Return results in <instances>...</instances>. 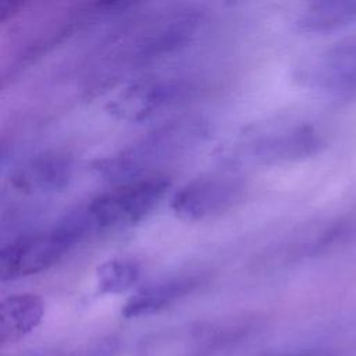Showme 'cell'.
<instances>
[{
	"label": "cell",
	"instance_id": "6da1fadb",
	"mask_svg": "<svg viewBox=\"0 0 356 356\" xmlns=\"http://www.w3.org/2000/svg\"><path fill=\"white\" fill-rule=\"evenodd\" d=\"M209 128L199 118L168 121L138 142L93 163L95 172L108 181L131 182L157 175L152 171L188 152L207 136Z\"/></svg>",
	"mask_w": 356,
	"mask_h": 356
},
{
	"label": "cell",
	"instance_id": "7a4b0ae2",
	"mask_svg": "<svg viewBox=\"0 0 356 356\" xmlns=\"http://www.w3.org/2000/svg\"><path fill=\"white\" fill-rule=\"evenodd\" d=\"M86 235L85 222L74 210L47 231L11 241L0 250V280L13 281L50 268Z\"/></svg>",
	"mask_w": 356,
	"mask_h": 356
},
{
	"label": "cell",
	"instance_id": "3957f363",
	"mask_svg": "<svg viewBox=\"0 0 356 356\" xmlns=\"http://www.w3.org/2000/svg\"><path fill=\"white\" fill-rule=\"evenodd\" d=\"M203 14L193 7H172L139 21L113 46L128 63H143L179 50L196 35Z\"/></svg>",
	"mask_w": 356,
	"mask_h": 356
},
{
	"label": "cell",
	"instance_id": "277c9868",
	"mask_svg": "<svg viewBox=\"0 0 356 356\" xmlns=\"http://www.w3.org/2000/svg\"><path fill=\"white\" fill-rule=\"evenodd\" d=\"M168 188L167 177H146L96 196L83 206V210L93 231L128 228L146 218Z\"/></svg>",
	"mask_w": 356,
	"mask_h": 356
},
{
	"label": "cell",
	"instance_id": "5b68a950",
	"mask_svg": "<svg viewBox=\"0 0 356 356\" xmlns=\"http://www.w3.org/2000/svg\"><path fill=\"white\" fill-rule=\"evenodd\" d=\"M236 145L239 159L275 165L314 156L320 152L323 139L307 122H280L254 127L243 134Z\"/></svg>",
	"mask_w": 356,
	"mask_h": 356
},
{
	"label": "cell",
	"instance_id": "8992f818",
	"mask_svg": "<svg viewBox=\"0 0 356 356\" xmlns=\"http://www.w3.org/2000/svg\"><path fill=\"white\" fill-rule=\"evenodd\" d=\"M245 193V184L234 175H210L182 186L171 200V209L185 221H202L235 207Z\"/></svg>",
	"mask_w": 356,
	"mask_h": 356
},
{
	"label": "cell",
	"instance_id": "52a82bcc",
	"mask_svg": "<svg viewBox=\"0 0 356 356\" xmlns=\"http://www.w3.org/2000/svg\"><path fill=\"white\" fill-rule=\"evenodd\" d=\"M191 90L177 78H143L129 83L107 104V111L117 120L140 122L177 104Z\"/></svg>",
	"mask_w": 356,
	"mask_h": 356
},
{
	"label": "cell",
	"instance_id": "ba28073f",
	"mask_svg": "<svg viewBox=\"0 0 356 356\" xmlns=\"http://www.w3.org/2000/svg\"><path fill=\"white\" fill-rule=\"evenodd\" d=\"M72 174L74 164L68 154L46 152L19 164L13 171L10 184L24 195H53L68 188Z\"/></svg>",
	"mask_w": 356,
	"mask_h": 356
},
{
	"label": "cell",
	"instance_id": "9c48e42d",
	"mask_svg": "<svg viewBox=\"0 0 356 356\" xmlns=\"http://www.w3.org/2000/svg\"><path fill=\"white\" fill-rule=\"evenodd\" d=\"M313 86L337 96H356V40L342 42L328 49L309 70Z\"/></svg>",
	"mask_w": 356,
	"mask_h": 356
},
{
	"label": "cell",
	"instance_id": "30bf717a",
	"mask_svg": "<svg viewBox=\"0 0 356 356\" xmlns=\"http://www.w3.org/2000/svg\"><path fill=\"white\" fill-rule=\"evenodd\" d=\"M200 281L202 278L199 275L188 274L147 285L127 300L121 313L127 318H134L161 312L189 295L197 288Z\"/></svg>",
	"mask_w": 356,
	"mask_h": 356
},
{
	"label": "cell",
	"instance_id": "8fae6325",
	"mask_svg": "<svg viewBox=\"0 0 356 356\" xmlns=\"http://www.w3.org/2000/svg\"><path fill=\"white\" fill-rule=\"evenodd\" d=\"M44 316L42 298L18 293L3 299L0 305V343L17 342L33 331Z\"/></svg>",
	"mask_w": 356,
	"mask_h": 356
},
{
	"label": "cell",
	"instance_id": "7c38bea8",
	"mask_svg": "<svg viewBox=\"0 0 356 356\" xmlns=\"http://www.w3.org/2000/svg\"><path fill=\"white\" fill-rule=\"evenodd\" d=\"M356 19L355 0H324L310 3L298 17L296 28L306 33H327Z\"/></svg>",
	"mask_w": 356,
	"mask_h": 356
},
{
	"label": "cell",
	"instance_id": "4fadbf2b",
	"mask_svg": "<svg viewBox=\"0 0 356 356\" xmlns=\"http://www.w3.org/2000/svg\"><path fill=\"white\" fill-rule=\"evenodd\" d=\"M139 274V266L134 260H107L96 270L97 289L100 293H122L135 285Z\"/></svg>",
	"mask_w": 356,
	"mask_h": 356
},
{
	"label": "cell",
	"instance_id": "5bb4252c",
	"mask_svg": "<svg viewBox=\"0 0 356 356\" xmlns=\"http://www.w3.org/2000/svg\"><path fill=\"white\" fill-rule=\"evenodd\" d=\"M302 356H321V355H302Z\"/></svg>",
	"mask_w": 356,
	"mask_h": 356
}]
</instances>
